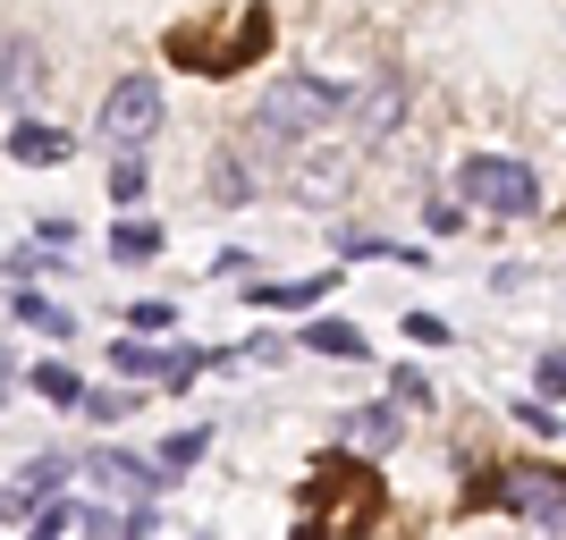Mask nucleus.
<instances>
[{"instance_id":"obj_1","label":"nucleus","mask_w":566,"mask_h":540,"mask_svg":"<svg viewBox=\"0 0 566 540\" xmlns=\"http://www.w3.org/2000/svg\"><path fill=\"white\" fill-rule=\"evenodd\" d=\"M338 102L347 94H338L331 76H280V85L254 102V118H245V144H254V152H305V144H322Z\"/></svg>"},{"instance_id":"obj_2","label":"nucleus","mask_w":566,"mask_h":540,"mask_svg":"<svg viewBox=\"0 0 566 540\" xmlns=\"http://www.w3.org/2000/svg\"><path fill=\"white\" fill-rule=\"evenodd\" d=\"M373 516H380L373 465H355V456H313V473H305V523L313 532H364Z\"/></svg>"},{"instance_id":"obj_3","label":"nucleus","mask_w":566,"mask_h":540,"mask_svg":"<svg viewBox=\"0 0 566 540\" xmlns=\"http://www.w3.org/2000/svg\"><path fill=\"white\" fill-rule=\"evenodd\" d=\"M449 194L465 212H491V220H533L542 212V178H533V161H516V152H473V161H457Z\"/></svg>"},{"instance_id":"obj_4","label":"nucleus","mask_w":566,"mask_h":540,"mask_svg":"<svg viewBox=\"0 0 566 540\" xmlns=\"http://www.w3.org/2000/svg\"><path fill=\"white\" fill-rule=\"evenodd\" d=\"M473 507H507V516L542 523V532H566V465H499V473H473Z\"/></svg>"},{"instance_id":"obj_5","label":"nucleus","mask_w":566,"mask_h":540,"mask_svg":"<svg viewBox=\"0 0 566 540\" xmlns=\"http://www.w3.org/2000/svg\"><path fill=\"white\" fill-rule=\"evenodd\" d=\"M102 144H111V152H153V136H161L169 127V94H161V76H118L111 94H102Z\"/></svg>"},{"instance_id":"obj_6","label":"nucleus","mask_w":566,"mask_h":540,"mask_svg":"<svg viewBox=\"0 0 566 540\" xmlns=\"http://www.w3.org/2000/svg\"><path fill=\"white\" fill-rule=\"evenodd\" d=\"M85 490L102 498V507H118V516H127V507H144V498L161 490V473H153V456H136V447H94V456H85Z\"/></svg>"},{"instance_id":"obj_7","label":"nucleus","mask_w":566,"mask_h":540,"mask_svg":"<svg viewBox=\"0 0 566 540\" xmlns=\"http://www.w3.org/2000/svg\"><path fill=\"white\" fill-rule=\"evenodd\" d=\"M76 481V456H60V447H43V456H25L18 473H9V490H0V523H25L43 498H60Z\"/></svg>"},{"instance_id":"obj_8","label":"nucleus","mask_w":566,"mask_h":540,"mask_svg":"<svg viewBox=\"0 0 566 540\" xmlns=\"http://www.w3.org/2000/svg\"><path fill=\"white\" fill-rule=\"evenodd\" d=\"M338 110H347V127H355L364 144H373V136H398V118H406V76H398V68L364 76V85H355Z\"/></svg>"},{"instance_id":"obj_9","label":"nucleus","mask_w":566,"mask_h":540,"mask_svg":"<svg viewBox=\"0 0 566 540\" xmlns=\"http://www.w3.org/2000/svg\"><path fill=\"white\" fill-rule=\"evenodd\" d=\"M0 152H9L18 169H60V161L76 152V136H69V127H51V118H34V110H25L18 127L0 136Z\"/></svg>"},{"instance_id":"obj_10","label":"nucleus","mask_w":566,"mask_h":540,"mask_svg":"<svg viewBox=\"0 0 566 540\" xmlns=\"http://www.w3.org/2000/svg\"><path fill=\"white\" fill-rule=\"evenodd\" d=\"M9 321L34 329V338H76V313H69V305H51L34 279H9Z\"/></svg>"},{"instance_id":"obj_11","label":"nucleus","mask_w":566,"mask_h":540,"mask_svg":"<svg viewBox=\"0 0 566 540\" xmlns=\"http://www.w3.org/2000/svg\"><path fill=\"white\" fill-rule=\"evenodd\" d=\"M34 94H43V51L25 43V34H0V110L34 102Z\"/></svg>"},{"instance_id":"obj_12","label":"nucleus","mask_w":566,"mask_h":540,"mask_svg":"<svg viewBox=\"0 0 566 540\" xmlns=\"http://www.w3.org/2000/svg\"><path fill=\"white\" fill-rule=\"evenodd\" d=\"M338 431H347V447H364V456H389L398 431H406V405H355Z\"/></svg>"},{"instance_id":"obj_13","label":"nucleus","mask_w":566,"mask_h":540,"mask_svg":"<svg viewBox=\"0 0 566 540\" xmlns=\"http://www.w3.org/2000/svg\"><path fill=\"white\" fill-rule=\"evenodd\" d=\"M331 287H338V271H313V279H254V305L262 313H313Z\"/></svg>"},{"instance_id":"obj_14","label":"nucleus","mask_w":566,"mask_h":540,"mask_svg":"<svg viewBox=\"0 0 566 540\" xmlns=\"http://www.w3.org/2000/svg\"><path fill=\"white\" fill-rule=\"evenodd\" d=\"M25 532L34 540H76V532H94V498H43V507H34V516H25Z\"/></svg>"},{"instance_id":"obj_15","label":"nucleus","mask_w":566,"mask_h":540,"mask_svg":"<svg viewBox=\"0 0 566 540\" xmlns=\"http://www.w3.org/2000/svg\"><path fill=\"white\" fill-rule=\"evenodd\" d=\"M296 338H305L313 354H338V363H364V354H373V338H364L355 321H338V313H313V321L296 329Z\"/></svg>"},{"instance_id":"obj_16","label":"nucleus","mask_w":566,"mask_h":540,"mask_svg":"<svg viewBox=\"0 0 566 540\" xmlns=\"http://www.w3.org/2000/svg\"><path fill=\"white\" fill-rule=\"evenodd\" d=\"M195 456H212V423H187V431H169V440H161V456H153L161 490H169V481H178V473L195 465Z\"/></svg>"},{"instance_id":"obj_17","label":"nucleus","mask_w":566,"mask_h":540,"mask_svg":"<svg viewBox=\"0 0 566 540\" xmlns=\"http://www.w3.org/2000/svg\"><path fill=\"white\" fill-rule=\"evenodd\" d=\"M153 380H161L169 398H187L195 380H203V347H178V338H169V347H153Z\"/></svg>"},{"instance_id":"obj_18","label":"nucleus","mask_w":566,"mask_h":540,"mask_svg":"<svg viewBox=\"0 0 566 540\" xmlns=\"http://www.w3.org/2000/svg\"><path fill=\"white\" fill-rule=\"evenodd\" d=\"M161 245H169V229H161V220H136V212H127V220L111 229V262H153Z\"/></svg>"},{"instance_id":"obj_19","label":"nucleus","mask_w":566,"mask_h":540,"mask_svg":"<svg viewBox=\"0 0 566 540\" xmlns=\"http://www.w3.org/2000/svg\"><path fill=\"white\" fill-rule=\"evenodd\" d=\"M0 271H9V279H51V271H69V262H60V245H43V236H18V245L0 254Z\"/></svg>"},{"instance_id":"obj_20","label":"nucleus","mask_w":566,"mask_h":540,"mask_svg":"<svg viewBox=\"0 0 566 540\" xmlns=\"http://www.w3.org/2000/svg\"><path fill=\"white\" fill-rule=\"evenodd\" d=\"M144 194H153V169H144V152H118V161H111V203H118V212H136Z\"/></svg>"},{"instance_id":"obj_21","label":"nucleus","mask_w":566,"mask_h":540,"mask_svg":"<svg viewBox=\"0 0 566 540\" xmlns=\"http://www.w3.org/2000/svg\"><path fill=\"white\" fill-rule=\"evenodd\" d=\"M212 203H254V161L220 152V161H212Z\"/></svg>"},{"instance_id":"obj_22","label":"nucleus","mask_w":566,"mask_h":540,"mask_svg":"<svg viewBox=\"0 0 566 540\" xmlns=\"http://www.w3.org/2000/svg\"><path fill=\"white\" fill-rule=\"evenodd\" d=\"M34 398H43V405H76V398H85L76 363H34Z\"/></svg>"},{"instance_id":"obj_23","label":"nucleus","mask_w":566,"mask_h":540,"mask_svg":"<svg viewBox=\"0 0 566 540\" xmlns=\"http://www.w3.org/2000/svg\"><path fill=\"white\" fill-rule=\"evenodd\" d=\"M127 329H136V338H178V305H169V296H144V305H127Z\"/></svg>"},{"instance_id":"obj_24","label":"nucleus","mask_w":566,"mask_h":540,"mask_svg":"<svg viewBox=\"0 0 566 540\" xmlns=\"http://www.w3.org/2000/svg\"><path fill=\"white\" fill-rule=\"evenodd\" d=\"M76 405H85V414H94V423H127V414H136V389H85V398H76Z\"/></svg>"},{"instance_id":"obj_25","label":"nucleus","mask_w":566,"mask_h":540,"mask_svg":"<svg viewBox=\"0 0 566 540\" xmlns=\"http://www.w3.org/2000/svg\"><path fill=\"white\" fill-rule=\"evenodd\" d=\"M111 372L118 380H153V347H144V338H111Z\"/></svg>"},{"instance_id":"obj_26","label":"nucleus","mask_w":566,"mask_h":540,"mask_svg":"<svg viewBox=\"0 0 566 540\" xmlns=\"http://www.w3.org/2000/svg\"><path fill=\"white\" fill-rule=\"evenodd\" d=\"M423 229L431 236H457V229H465V203H457V194H431V203H423Z\"/></svg>"},{"instance_id":"obj_27","label":"nucleus","mask_w":566,"mask_h":540,"mask_svg":"<svg viewBox=\"0 0 566 540\" xmlns=\"http://www.w3.org/2000/svg\"><path fill=\"white\" fill-rule=\"evenodd\" d=\"M389 398H398V405H440V398H431V380L415 372V363H398V372H389Z\"/></svg>"},{"instance_id":"obj_28","label":"nucleus","mask_w":566,"mask_h":540,"mask_svg":"<svg viewBox=\"0 0 566 540\" xmlns=\"http://www.w3.org/2000/svg\"><path fill=\"white\" fill-rule=\"evenodd\" d=\"M533 389H542V398H558V405H566V347H549L542 363H533Z\"/></svg>"},{"instance_id":"obj_29","label":"nucleus","mask_w":566,"mask_h":540,"mask_svg":"<svg viewBox=\"0 0 566 540\" xmlns=\"http://www.w3.org/2000/svg\"><path fill=\"white\" fill-rule=\"evenodd\" d=\"M406 338H415V347H449L457 329L440 321V313H406Z\"/></svg>"},{"instance_id":"obj_30","label":"nucleus","mask_w":566,"mask_h":540,"mask_svg":"<svg viewBox=\"0 0 566 540\" xmlns=\"http://www.w3.org/2000/svg\"><path fill=\"white\" fill-rule=\"evenodd\" d=\"M516 423H524V431H558L566 414H558V405H542V398H516Z\"/></svg>"},{"instance_id":"obj_31","label":"nucleus","mask_w":566,"mask_h":540,"mask_svg":"<svg viewBox=\"0 0 566 540\" xmlns=\"http://www.w3.org/2000/svg\"><path fill=\"white\" fill-rule=\"evenodd\" d=\"M212 279H254V254H245V245H229V254H212Z\"/></svg>"},{"instance_id":"obj_32","label":"nucleus","mask_w":566,"mask_h":540,"mask_svg":"<svg viewBox=\"0 0 566 540\" xmlns=\"http://www.w3.org/2000/svg\"><path fill=\"white\" fill-rule=\"evenodd\" d=\"M18 398V354H9V338H0V405Z\"/></svg>"}]
</instances>
